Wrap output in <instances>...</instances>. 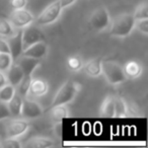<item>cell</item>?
<instances>
[{"instance_id":"1","label":"cell","mask_w":148,"mask_h":148,"mask_svg":"<svg viewBox=\"0 0 148 148\" xmlns=\"http://www.w3.org/2000/svg\"><path fill=\"white\" fill-rule=\"evenodd\" d=\"M29 123L25 119H11V117L0 120V142L9 138H17L29 130Z\"/></svg>"},{"instance_id":"2","label":"cell","mask_w":148,"mask_h":148,"mask_svg":"<svg viewBox=\"0 0 148 148\" xmlns=\"http://www.w3.org/2000/svg\"><path fill=\"white\" fill-rule=\"evenodd\" d=\"M135 25V18L131 13H123L116 17L110 25V34L114 37L126 38L131 35Z\"/></svg>"},{"instance_id":"3","label":"cell","mask_w":148,"mask_h":148,"mask_svg":"<svg viewBox=\"0 0 148 148\" xmlns=\"http://www.w3.org/2000/svg\"><path fill=\"white\" fill-rule=\"evenodd\" d=\"M81 89V85L77 82L68 80L65 83H63L59 90L57 91L56 95L54 97V99L52 101L51 108L56 107V106H62V105H67L70 101H72L79 90Z\"/></svg>"},{"instance_id":"4","label":"cell","mask_w":148,"mask_h":148,"mask_svg":"<svg viewBox=\"0 0 148 148\" xmlns=\"http://www.w3.org/2000/svg\"><path fill=\"white\" fill-rule=\"evenodd\" d=\"M101 73H103L108 82L113 85L120 84L127 79L125 73H124L123 67L115 61H110V60L103 61V60Z\"/></svg>"},{"instance_id":"5","label":"cell","mask_w":148,"mask_h":148,"mask_svg":"<svg viewBox=\"0 0 148 148\" xmlns=\"http://www.w3.org/2000/svg\"><path fill=\"white\" fill-rule=\"evenodd\" d=\"M111 25V16L109 11L103 6L97 7L89 16V25L97 32L105 31Z\"/></svg>"},{"instance_id":"6","label":"cell","mask_w":148,"mask_h":148,"mask_svg":"<svg viewBox=\"0 0 148 148\" xmlns=\"http://www.w3.org/2000/svg\"><path fill=\"white\" fill-rule=\"evenodd\" d=\"M62 7L60 5L59 0H56L51 4H49L37 17V25H48L53 23L59 18L61 14Z\"/></svg>"},{"instance_id":"7","label":"cell","mask_w":148,"mask_h":148,"mask_svg":"<svg viewBox=\"0 0 148 148\" xmlns=\"http://www.w3.org/2000/svg\"><path fill=\"white\" fill-rule=\"evenodd\" d=\"M21 39H23V50H25L34 44L45 41V35L39 27L27 25L21 31Z\"/></svg>"},{"instance_id":"8","label":"cell","mask_w":148,"mask_h":148,"mask_svg":"<svg viewBox=\"0 0 148 148\" xmlns=\"http://www.w3.org/2000/svg\"><path fill=\"white\" fill-rule=\"evenodd\" d=\"M9 21L13 27L17 29H23L33 23L34 16L29 10L25 8L15 9L9 15Z\"/></svg>"},{"instance_id":"9","label":"cell","mask_w":148,"mask_h":148,"mask_svg":"<svg viewBox=\"0 0 148 148\" xmlns=\"http://www.w3.org/2000/svg\"><path fill=\"white\" fill-rule=\"evenodd\" d=\"M43 115V109L42 107L35 101L27 99L23 97V106H21V116L25 120H32L40 118Z\"/></svg>"},{"instance_id":"10","label":"cell","mask_w":148,"mask_h":148,"mask_svg":"<svg viewBox=\"0 0 148 148\" xmlns=\"http://www.w3.org/2000/svg\"><path fill=\"white\" fill-rule=\"evenodd\" d=\"M48 53V45L45 43V41L39 42L34 45L29 46L25 50L23 51L21 56H25V57L34 58V59H43Z\"/></svg>"},{"instance_id":"11","label":"cell","mask_w":148,"mask_h":148,"mask_svg":"<svg viewBox=\"0 0 148 148\" xmlns=\"http://www.w3.org/2000/svg\"><path fill=\"white\" fill-rule=\"evenodd\" d=\"M8 47L10 51V55L13 60H17L21 56L23 51V39H21V29L15 33L13 36L9 37L8 41Z\"/></svg>"},{"instance_id":"12","label":"cell","mask_w":148,"mask_h":148,"mask_svg":"<svg viewBox=\"0 0 148 148\" xmlns=\"http://www.w3.org/2000/svg\"><path fill=\"white\" fill-rule=\"evenodd\" d=\"M23 71L21 68V66L17 63L15 64H11L10 67L7 69V73H6V80L7 83L11 84L12 86L16 87L18 85V83L21 82V80L23 77Z\"/></svg>"},{"instance_id":"13","label":"cell","mask_w":148,"mask_h":148,"mask_svg":"<svg viewBox=\"0 0 148 148\" xmlns=\"http://www.w3.org/2000/svg\"><path fill=\"white\" fill-rule=\"evenodd\" d=\"M17 64L21 66L25 75H32L33 76L34 71L41 64V61H40V59H34V58L25 57V56H21L17 59Z\"/></svg>"},{"instance_id":"14","label":"cell","mask_w":148,"mask_h":148,"mask_svg":"<svg viewBox=\"0 0 148 148\" xmlns=\"http://www.w3.org/2000/svg\"><path fill=\"white\" fill-rule=\"evenodd\" d=\"M101 58H95L91 59L83 66L84 72L90 77H97L101 74Z\"/></svg>"},{"instance_id":"15","label":"cell","mask_w":148,"mask_h":148,"mask_svg":"<svg viewBox=\"0 0 148 148\" xmlns=\"http://www.w3.org/2000/svg\"><path fill=\"white\" fill-rule=\"evenodd\" d=\"M48 83L43 79H32L29 85V91L35 97H42L48 92Z\"/></svg>"},{"instance_id":"16","label":"cell","mask_w":148,"mask_h":148,"mask_svg":"<svg viewBox=\"0 0 148 148\" xmlns=\"http://www.w3.org/2000/svg\"><path fill=\"white\" fill-rule=\"evenodd\" d=\"M123 70L126 77L130 79H135L142 74L141 64L136 61H129L128 63H126V65L123 67Z\"/></svg>"},{"instance_id":"17","label":"cell","mask_w":148,"mask_h":148,"mask_svg":"<svg viewBox=\"0 0 148 148\" xmlns=\"http://www.w3.org/2000/svg\"><path fill=\"white\" fill-rule=\"evenodd\" d=\"M23 101V97H21L18 93L15 92V95L12 97V99L7 103V107H8L9 113H10L11 117L18 118L21 116Z\"/></svg>"},{"instance_id":"18","label":"cell","mask_w":148,"mask_h":148,"mask_svg":"<svg viewBox=\"0 0 148 148\" xmlns=\"http://www.w3.org/2000/svg\"><path fill=\"white\" fill-rule=\"evenodd\" d=\"M54 141L47 137H34L31 138L27 143L23 145V147L27 148H46L54 146Z\"/></svg>"},{"instance_id":"19","label":"cell","mask_w":148,"mask_h":148,"mask_svg":"<svg viewBox=\"0 0 148 148\" xmlns=\"http://www.w3.org/2000/svg\"><path fill=\"white\" fill-rule=\"evenodd\" d=\"M101 114L103 117H115V97L109 95L106 97L101 107Z\"/></svg>"},{"instance_id":"20","label":"cell","mask_w":148,"mask_h":148,"mask_svg":"<svg viewBox=\"0 0 148 148\" xmlns=\"http://www.w3.org/2000/svg\"><path fill=\"white\" fill-rule=\"evenodd\" d=\"M32 79H33L32 75H23L21 82L15 87V89H17V93H18L21 97H25L27 95V93H29V85H31Z\"/></svg>"},{"instance_id":"21","label":"cell","mask_w":148,"mask_h":148,"mask_svg":"<svg viewBox=\"0 0 148 148\" xmlns=\"http://www.w3.org/2000/svg\"><path fill=\"white\" fill-rule=\"evenodd\" d=\"M16 92V89L14 86H12L9 83H6L4 86H2L0 88V101H3V103H8L12 97Z\"/></svg>"},{"instance_id":"22","label":"cell","mask_w":148,"mask_h":148,"mask_svg":"<svg viewBox=\"0 0 148 148\" xmlns=\"http://www.w3.org/2000/svg\"><path fill=\"white\" fill-rule=\"evenodd\" d=\"M67 116H68V109L67 107H65V105L56 106V107L52 108L51 118L55 122H61Z\"/></svg>"},{"instance_id":"23","label":"cell","mask_w":148,"mask_h":148,"mask_svg":"<svg viewBox=\"0 0 148 148\" xmlns=\"http://www.w3.org/2000/svg\"><path fill=\"white\" fill-rule=\"evenodd\" d=\"M15 34L14 29H13V25L8 21L7 19H0V36L1 37H6L9 38Z\"/></svg>"},{"instance_id":"24","label":"cell","mask_w":148,"mask_h":148,"mask_svg":"<svg viewBox=\"0 0 148 148\" xmlns=\"http://www.w3.org/2000/svg\"><path fill=\"white\" fill-rule=\"evenodd\" d=\"M127 116V105L121 97H115V117H125Z\"/></svg>"},{"instance_id":"25","label":"cell","mask_w":148,"mask_h":148,"mask_svg":"<svg viewBox=\"0 0 148 148\" xmlns=\"http://www.w3.org/2000/svg\"><path fill=\"white\" fill-rule=\"evenodd\" d=\"M66 63L71 71H79L83 67V61L79 56H70Z\"/></svg>"},{"instance_id":"26","label":"cell","mask_w":148,"mask_h":148,"mask_svg":"<svg viewBox=\"0 0 148 148\" xmlns=\"http://www.w3.org/2000/svg\"><path fill=\"white\" fill-rule=\"evenodd\" d=\"M13 63V59L10 54L7 53H0V71L5 72L7 71L11 64Z\"/></svg>"},{"instance_id":"27","label":"cell","mask_w":148,"mask_h":148,"mask_svg":"<svg viewBox=\"0 0 148 148\" xmlns=\"http://www.w3.org/2000/svg\"><path fill=\"white\" fill-rule=\"evenodd\" d=\"M135 21L138 19H143V18H148V5L146 2H142L141 4H139L136 8L135 12L133 14Z\"/></svg>"},{"instance_id":"28","label":"cell","mask_w":148,"mask_h":148,"mask_svg":"<svg viewBox=\"0 0 148 148\" xmlns=\"http://www.w3.org/2000/svg\"><path fill=\"white\" fill-rule=\"evenodd\" d=\"M134 29H136L138 32H140L141 34H143L144 36H147L148 35V18H143V19H138V21H135Z\"/></svg>"},{"instance_id":"29","label":"cell","mask_w":148,"mask_h":148,"mask_svg":"<svg viewBox=\"0 0 148 148\" xmlns=\"http://www.w3.org/2000/svg\"><path fill=\"white\" fill-rule=\"evenodd\" d=\"M21 146L23 145L21 144V142L15 138H9V139H5L0 142V147L4 148H21Z\"/></svg>"},{"instance_id":"30","label":"cell","mask_w":148,"mask_h":148,"mask_svg":"<svg viewBox=\"0 0 148 148\" xmlns=\"http://www.w3.org/2000/svg\"><path fill=\"white\" fill-rule=\"evenodd\" d=\"M27 4V0H10L9 1V5L10 7L15 10V9H21L25 8Z\"/></svg>"},{"instance_id":"31","label":"cell","mask_w":148,"mask_h":148,"mask_svg":"<svg viewBox=\"0 0 148 148\" xmlns=\"http://www.w3.org/2000/svg\"><path fill=\"white\" fill-rule=\"evenodd\" d=\"M11 117L10 113H9L8 107H7L6 103H3V101H0V120L5 119V118Z\"/></svg>"},{"instance_id":"32","label":"cell","mask_w":148,"mask_h":148,"mask_svg":"<svg viewBox=\"0 0 148 148\" xmlns=\"http://www.w3.org/2000/svg\"><path fill=\"white\" fill-rule=\"evenodd\" d=\"M0 53L10 54L9 47H8V43H7L6 40L2 39V38H0Z\"/></svg>"},{"instance_id":"33","label":"cell","mask_w":148,"mask_h":148,"mask_svg":"<svg viewBox=\"0 0 148 148\" xmlns=\"http://www.w3.org/2000/svg\"><path fill=\"white\" fill-rule=\"evenodd\" d=\"M75 1H76V0H59L60 5H61L62 9L66 8V7L70 6V5H72Z\"/></svg>"},{"instance_id":"34","label":"cell","mask_w":148,"mask_h":148,"mask_svg":"<svg viewBox=\"0 0 148 148\" xmlns=\"http://www.w3.org/2000/svg\"><path fill=\"white\" fill-rule=\"evenodd\" d=\"M6 83H7V80H6V76H5L4 72L0 71V88L2 86H4Z\"/></svg>"}]
</instances>
